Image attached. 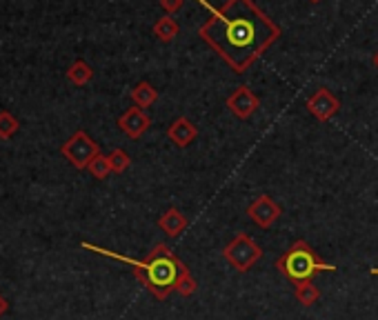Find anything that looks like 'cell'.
<instances>
[{"label": "cell", "mask_w": 378, "mask_h": 320, "mask_svg": "<svg viewBox=\"0 0 378 320\" xmlns=\"http://www.w3.org/2000/svg\"><path fill=\"white\" fill-rule=\"evenodd\" d=\"M209 9L212 16L201 25L199 36L236 74H245L281 38V27L254 0H225Z\"/></svg>", "instance_id": "cell-1"}, {"label": "cell", "mask_w": 378, "mask_h": 320, "mask_svg": "<svg viewBox=\"0 0 378 320\" xmlns=\"http://www.w3.org/2000/svg\"><path fill=\"white\" fill-rule=\"evenodd\" d=\"M80 247L82 249H89V252L103 254V256H109V258H116L120 262H127V265H132L134 276L138 278V283L145 285V289L149 291V294L153 298H158V300L170 298L172 291H176L178 281L189 271L185 262L180 260L165 243H158L141 260L114 254V252H109V249L96 247V245H89V243H82Z\"/></svg>", "instance_id": "cell-2"}, {"label": "cell", "mask_w": 378, "mask_h": 320, "mask_svg": "<svg viewBox=\"0 0 378 320\" xmlns=\"http://www.w3.org/2000/svg\"><path fill=\"white\" fill-rule=\"evenodd\" d=\"M276 269L283 278H287L291 285H298V283H305V281H312L316 274L336 271L339 267L325 262L314 252L310 243L294 241L287 252L276 260Z\"/></svg>", "instance_id": "cell-3"}, {"label": "cell", "mask_w": 378, "mask_h": 320, "mask_svg": "<svg viewBox=\"0 0 378 320\" xmlns=\"http://www.w3.org/2000/svg\"><path fill=\"white\" fill-rule=\"evenodd\" d=\"M222 258H225L227 265L234 267L238 274H245L263 258V249L249 233L241 231L225 245V249H222Z\"/></svg>", "instance_id": "cell-4"}, {"label": "cell", "mask_w": 378, "mask_h": 320, "mask_svg": "<svg viewBox=\"0 0 378 320\" xmlns=\"http://www.w3.org/2000/svg\"><path fill=\"white\" fill-rule=\"evenodd\" d=\"M61 154L72 162L76 169H87L89 162L101 154V147H98V143H94L87 132L78 129L69 141L61 147Z\"/></svg>", "instance_id": "cell-5"}, {"label": "cell", "mask_w": 378, "mask_h": 320, "mask_svg": "<svg viewBox=\"0 0 378 320\" xmlns=\"http://www.w3.org/2000/svg\"><path fill=\"white\" fill-rule=\"evenodd\" d=\"M281 214H283L281 205H278L272 196H267V193H260L258 198H254L247 205L249 220L256 222L260 229H270L274 222L281 218Z\"/></svg>", "instance_id": "cell-6"}, {"label": "cell", "mask_w": 378, "mask_h": 320, "mask_svg": "<svg viewBox=\"0 0 378 320\" xmlns=\"http://www.w3.org/2000/svg\"><path fill=\"white\" fill-rule=\"evenodd\" d=\"M341 109V101L327 89V87H320L316 89L310 98H307V111L320 122H327L336 116V111Z\"/></svg>", "instance_id": "cell-7"}, {"label": "cell", "mask_w": 378, "mask_h": 320, "mask_svg": "<svg viewBox=\"0 0 378 320\" xmlns=\"http://www.w3.org/2000/svg\"><path fill=\"white\" fill-rule=\"evenodd\" d=\"M258 107H260V98L247 85L236 87L234 94H229V98H227V109L241 120H247L254 116Z\"/></svg>", "instance_id": "cell-8"}, {"label": "cell", "mask_w": 378, "mask_h": 320, "mask_svg": "<svg viewBox=\"0 0 378 320\" xmlns=\"http://www.w3.org/2000/svg\"><path fill=\"white\" fill-rule=\"evenodd\" d=\"M151 124V118L145 114V109L141 107H130L125 114L118 118V127L125 136L130 138H141Z\"/></svg>", "instance_id": "cell-9"}, {"label": "cell", "mask_w": 378, "mask_h": 320, "mask_svg": "<svg viewBox=\"0 0 378 320\" xmlns=\"http://www.w3.org/2000/svg\"><path fill=\"white\" fill-rule=\"evenodd\" d=\"M167 136H170V141L180 147V149H185L189 147L194 141H196V136H199V129H196V124L185 118V116H180L176 118L172 124H170V129H167Z\"/></svg>", "instance_id": "cell-10"}, {"label": "cell", "mask_w": 378, "mask_h": 320, "mask_svg": "<svg viewBox=\"0 0 378 320\" xmlns=\"http://www.w3.org/2000/svg\"><path fill=\"white\" fill-rule=\"evenodd\" d=\"M189 225V218L178 210V207H170L160 218H158V227L170 236V238H176L180 236Z\"/></svg>", "instance_id": "cell-11"}, {"label": "cell", "mask_w": 378, "mask_h": 320, "mask_svg": "<svg viewBox=\"0 0 378 320\" xmlns=\"http://www.w3.org/2000/svg\"><path fill=\"white\" fill-rule=\"evenodd\" d=\"M132 101L136 107H141V109H147L151 107L153 103L158 101V89L151 85V82L143 80V82H138V85L132 89Z\"/></svg>", "instance_id": "cell-12"}, {"label": "cell", "mask_w": 378, "mask_h": 320, "mask_svg": "<svg viewBox=\"0 0 378 320\" xmlns=\"http://www.w3.org/2000/svg\"><path fill=\"white\" fill-rule=\"evenodd\" d=\"M178 32H180V27L172 16H163L153 23V36H156L160 43H172L178 36Z\"/></svg>", "instance_id": "cell-13"}, {"label": "cell", "mask_w": 378, "mask_h": 320, "mask_svg": "<svg viewBox=\"0 0 378 320\" xmlns=\"http://www.w3.org/2000/svg\"><path fill=\"white\" fill-rule=\"evenodd\" d=\"M294 298H296L303 307H314L320 298V291L312 281H305V283L294 285Z\"/></svg>", "instance_id": "cell-14"}, {"label": "cell", "mask_w": 378, "mask_h": 320, "mask_svg": "<svg viewBox=\"0 0 378 320\" xmlns=\"http://www.w3.org/2000/svg\"><path fill=\"white\" fill-rule=\"evenodd\" d=\"M67 78H69V82H74V85L82 87L94 78V69L85 60H76L72 67L67 69Z\"/></svg>", "instance_id": "cell-15"}, {"label": "cell", "mask_w": 378, "mask_h": 320, "mask_svg": "<svg viewBox=\"0 0 378 320\" xmlns=\"http://www.w3.org/2000/svg\"><path fill=\"white\" fill-rule=\"evenodd\" d=\"M18 129H20L18 118L11 116L9 111H0V138H3V141H7V138H11Z\"/></svg>", "instance_id": "cell-16"}, {"label": "cell", "mask_w": 378, "mask_h": 320, "mask_svg": "<svg viewBox=\"0 0 378 320\" xmlns=\"http://www.w3.org/2000/svg\"><path fill=\"white\" fill-rule=\"evenodd\" d=\"M87 172L94 176V178H98V180H105L109 174H111V165H109V156H103V154H98L92 162H89V167H87Z\"/></svg>", "instance_id": "cell-17"}, {"label": "cell", "mask_w": 378, "mask_h": 320, "mask_svg": "<svg viewBox=\"0 0 378 320\" xmlns=\"http://www.w3.org/2000/svg\"><path fill=\"white\" fill-rule=\"evenodd\" d=\"M109 165H111V172L114 174H122V172H127L130 169V165H132V158L127 151H122V149H114L109 154Z\"/></svg>", "instance_id": "cell-18"}, {"label": "cell", "mask_w": 378, "mask_h": 320, "mask_svg": "<svg viewBox=\"0 0 378 320\" xmlns=\"http://www.w3.org/2000/svg\"><path fill=\"white\" fill-rule=\"evenodd\" d=\"M196 287H199V283H196V281H194V276L187 271V274L178 281L176 291H178V294L183 296V298H189V296L194 294V291H196Z\"/></svg>", "instance_id": "cell-19"}, {"label": "cell", "mask_w": 378, "mask_h": 320, "mask_svg": "<svg viewBox=\"0 0 378 320\" xmlns=\"http://www.w3.org/2000/svg\"><path fill=\"white\" fill-rule=\"evenodd\" d=\"M158 3H160V7H163L167 13H176L180 7H183L185 0H158Z\"/></svg>", "instance_id": "cell-20"}, {"label": "cell", "mask_w": 378, "mask_h": 320, "mask_svg": "<svg viewBox=\"0 0 378 320\" xmlns=\"http://www.w3.org/2000/svg\"><path fill=\"white\" fill-rule=\"evenodd\" d=\"M7 309H9V305H7V300L0 296V318H3L5 314H7Z\"/></svg>", "instance_id": "cell-21"}, {"label": "cell", "mask_w": 378, "mask_h": 320, "mask_svg": "<svg viewBox=\"0 0 378 320\" xmlns=\"http://www.w3.org/2000/svg\"><path fill=\"white\" fill-rule=\"evenodd\" d=\"M372 63H374V67H376V69H378V51H376V53H374V58H372Z\"/></svg>", "instance_id": "cell-22"}, {"label": "cell", "mask_w": 378, "mask_h": 320, "mask_svg": "<svg viewBox=\"0 0 378 320\" xmlns=\"http://www.w3.org/2000/svg\"><path fill=\"white\" fill-rule=\"evenodd\" d=\"M370 274H372V276H378V267H372V269H370Z\"/></svg>", "instance_id": "cell-23"}, {"label": "cell", "mask_w": 378, "mask_h": 320, "mask_svg": "<svg viewBox=\"0 0 378 320\" xmlns=\"http://www.w3.org/2000/svg\"><path fill=\"white\" fill-rule=\"evenodd\" d=\"M310 3H320V0H310Z\"/></svg>", "instance_id": "cell-24"}]
</instances>
